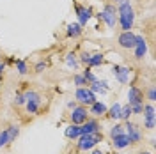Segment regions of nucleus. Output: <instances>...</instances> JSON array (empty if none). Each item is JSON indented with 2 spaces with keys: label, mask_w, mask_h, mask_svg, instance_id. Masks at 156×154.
Wrapping results in <instances>:
<instances>
[{
  "label": "nucleus",
  "mask_w": 156,
  "mask_h": 154,
  "mask_svg": "<svg viewBox=\"0 0 156 154\" xmlns=\"http://www.w3.org/2000/svg\"><path fill=\"white\" fill-rule=\"evenodd\" d=\"M142 112L146 114V128L147 129H154V106L146 105L142 108Z\"/></svg>",
  "instance_id": "14"
},
{
  "label": "nucleus",
  "mask_w": 156,
  "mask_h": 154,
  "mask_svg": "<svg viewBox=\"0 0 156 154\" xmlns=\"http://www.w3.org/2000/svg\"><path fill=\"white\" fill-rule=\"evenodd\" d=\"M142 101H144V94H142V90H140L138 87L131 85V87H129V90H128V105H129V106L144 105Z\"/></svg>",
  "instance_id": "8"
},
{
  "label": "nucleus",
  "mask_w": 156,
  "mask_h": 154,
  "mask_svg": "<svg viewBox=\"0 0 156 154\" xmlns=\"http://www.w3.org/2000/svg\"><path fill=\"white\" fill-rule=\"evenodd\" d=\"M119 46L126 50H133V46H135V34L131 30H122V34L119 36Z\"/></svg>",
  "instance_id": "9"
},
{
  "label": "nucleus",
  "mask_w": 156,
  "mask_h": 154,
  "mask_svg": "<svg viewBox=\"0 0 156 154\" xmlns=\"http://www.w3.org/2000/svg\"><path fill=\"white\" fill-rule=\"evenodd\" d=\"M43 69H46V62H37L36 64V73H43Z\"/></svg>",
  "instance_id": "31"
},
{
  "label": "nucleus",
  "mask_w": 156,
  "mask_h": 154,
  "mask_svg": "<svg viewBox=\"0 0 156 154\" xmlns=\"http://www.w3.org/2000/svg\"><path fill=\"white\" fill-rule=\"evenodd\" d=\"M7 133H9V140H11V142H14V140H16V136L20 135V128H18V126H11L9 129H7Z\"/></svg>",
  "instance_id": "25"
},
{
  "label": "nucleus",
  "mask_w": 156,
  "mask_h": 154,
  "mask_svg": "<svg viewBox=\"0 0 156 154\" xmlns=\"http://www.w3.org/2000/svg\"><path fill=\"white\" fill-rule=\"evenodd\" d=\"M87 115H89V112H87V108L85 106H75L73 108V112L69 114V119H71V124H83L85 121H87Z\"/></svg>",
  "instance_id": "6"
},
{
  "label": "nucleus",
  "mask_w": 156,
  "mask_h": 154,
  "mask_svg": "<svg viewBox=\"0 0 156 154\" xmlns=\"http://www.w3.org/2000/svg\"><path fill=\"white\" fill-rule=\"evenodd\" d=\"M4 69H5V64L0 62V80H2V75H4Z\"/></svg>",
  "instance_id": "34"
},
{
  "label": "nucleus",
  "mask_w": 156,
  "mask_h": 154,
  "mask_svg": "<svg viewBox=\"0 0 156 154\" xmlns=\"http://www.w3.org/2000/svg\"><path fill=\"white\" fill-rule=\"evenodd\" d=\"M112 73H114L117 82H121V83H128L129 82V69L124 68V66H114Z\"/></svg>",
  "instance_id": "11"
},
{
  "label": "nucleus",
  "mask_w": 156,
  "mask_h": 154,
  "mask_svg": "<svg viewBox=\"0 0 156 154\" xmlns=\"http://www.w3.org/2000/svg\"><path fill=\"white\" fill-rule=\"evenodd\" d=\"M133 21H135V11L129 5V2L126 4H119V18L117 23L121 25L122 30H131L133 27Z\"/></svg>",
  "instance_id": "1"
},
{
  "label": "nucleus",
  "mask_w": 156,
  "mask_h": 154,
  "mask_svg": "<svg viewBox=\"0 0 156 154\" xmlns=\"http://www.w3.org/2000/svg\"><path fill=\"white\" fill-rule=\"evenodd\" d=\"M105 62V58H103V55L101 53H96V55H90V58H89L87 66H101Z\"/></svg>",
  "instance_id": "19"
},
{
  "label": "nucleus",
  "mask_w": 156,
  "mask_h": 154,
  "mask_svg": "<svg viewBox=\"0 0 156 154\" xmlns=\"http://www.w3.org/2000/svg\"><path fill=\"white\" fill-rule=\"evenodd\" d=\"M82 32H83V29H82L80 23H69L68 25V36L69 37H78V36H82Z\"/></svg>",
  "instance_id": "18"
},
{
  "label": "nucleus",
  "mask_w": 156,
  "mask_h": 154,
  "mask_svg": "<svg viewBox=\"0 0 156 154\" xmlns=\"http://www.w3.org/2000/svg\"><path fill=\"white\" fill-rule=\"evenodd\" d=\"M83 78L87 80V83H94V82H98V78L94 76V75H92L89 69H87V71H83Z\"/></svg>",
  "instance_id": "28"
},
{
  "label": "nucleus",
  "mask_w": 156,
  "mask_h": 154,
  "mask_svg": "<svg viewBox=\"0 0 156 154\" xmlns=\"http://www.w3.org/2000/svg\"><path fill=\"white\" fill-rule=\"evenodd\" d=\"M103 140V135L101 133H90V135H80L78 136V149L80 151H89L92 149L96 144H99Z\"/></svg>",
  "instance_id": "2"
},
{
  "label": "nucleus",
  "mask_w": 156,
  "mask_h": 154,
  "mask_svg": "<svg viewBox=\"0 0 156 154\" xmlns=\"http://www.w3.org/2000/svg\"><path fill=\"white\" fill-rule=\"evenodd\" d=\"M7 144H11L9 133H7V129H4V131H0V147H5Z\"/></svg>",
  "instance_id": "23"
},
{
  "label": "nucleus",
  "mask_w": 156,
  "mask_h": 154,
  "mask_svg": "<svg viewBox=\"0 0 156 154\" xmlns=\"http://www.w3.org/2000/svg\"><path fill=\"white\" fill-rule=\"evenodd\" d=\"M75 9H76V14H78V23L83 27V25H87V21L90 19L92 16V11L89 9V7H83V5H75Z\"/></svg>",
  "instance_id": "13"
},
{
  "label": "nucleus",
  "mask_w": 156,
  "mask_h": 154,
  "mask_svg": "<svg viewBox=\"0 0 156 154\" xmlns=\"http://www.w3.org/2000/svg\"><path fill=\"white\" fill-rule=\"evenodd\" d=\"M124 128H126V136H128V140H129V144H138L140 138H142L140 128L136 124H133V122H129V121H128V124Z\"/></svg>",
  "instance_id": "7"
},
{
  "label": "nucleus",
  "mask_w": 156,
  "mask_h": 154,
  "mask_svg": "<svg viewBox=\"0 0 156 154\" xmlns=\"http://www.w3.org/2000/svg\"><path fill=\"white\" fill-rule=\"evenodd\" d=\"M112 140H114V147H115V149H124V147L129 145V140H128L126 133H121V135L114 136Z\"/></svg>",
  "instance_id": "16"
},
{
  "label": "nucleus",
  "mask_w": 156,
  "mask_h": 154,
  "mask_svg": "<svg viewBox=\"0 0 156 154\" xmlns=\"http://www.w3.org/2000/svg\"><path fill=\"white\" fill-rule=\"evenodd\" d=\"M16 71H18L20 75H27V73H29L27 62H25V60H16Z\"/></svg>",
  "instance_id": "22"
},
{
  "label": "nucleus",
  "mask_w": 156,
  "mask_h": 154,
  "mask_svg": "<svg viewBox=\"0 0 156 154\" xmlns=\"http://www.w3.org/2000/svg\"><path fill=\"white\" fill-rule=\"evenodd\" d=\"M133 50H135V57L136 58H144L147 53V43L146 39L142 37V36H135V46H133Z\"/></svg>",
  "instance_id": "10"
},
{
  "label": "nucleus",
  "mask_w": 156,
  "mask_h": 154,
  "mask_svg": "<svg viewBox=\"0 0 156 154\" xmlns=\"http://www.w3.org/2000/svg\"><path fill=\"white\" fill-rule=\"evenodd\" d=\"M66 64H68V68H73V69H76V68H78V60H76V55H75V53H68V57H66Z\"/></svg>",
  "instance_id": "21"
},
{
  "label": "nucleus",
  "mask_w": 156,
  "mask_h": 154,
  "mask_svg": "<svg viewBox=\"0 0 156 154\" xmlns=\"http://www.w3.org/2000/svg\"><path fill=\"white\" fill-rule=\"evenodd\" d=\"M64 135L68 136V138H71V140H76L78 136L82 135V129H80V126H78V124H71V126L66 128Z\"/></svg>",
  "instance_id": "15"
},
{
  "label": "nucleus",
  "mask_w": 156,
  "mask_h": 154,
  "mask_svg": "<svg viewBox=\"0 0 156 154\" xmlns=\"http://www.w3.org/2000/svg\"><path fill=\"white\" fill-rule=\"evenodd\" d=\"M119 154H121V152H119Z\"/></svg>",
  "instance_id": "40"
},
{
  "label": "nucleus",
  "mask_w": 156,
  "mask_h": 154,
  "mask_svg": "<svg viewBox=\"0 0 156 154\" xmlns=\"http://www.w3.org/2000/svg\"><path fill=\"white\" fill-rule=\"evenodd\" d=\"M92 154H103L101 151H92Z\"/></svg>",
  "instance_id": "37"
},
{
  "label": "nucleus",
  "mask_w": 156,
  "mask_h": 154,
  "mask_svg": "<svg viewBox=\"0 0 156 154\" xmlns=\"http://www.w3.org/2000/svg\"><path fill=\"white\" fill-rule=\"evenodd\" d=\"M149 99H151V101H156V90H154V87H151V89H149Z\"/></svg>",
  "instance_id": "32"
},
{
  "label": "nucleus",
  "mask_w": 156,
  "mask_h": 154,
  "mask_svg": "<svg viewBox=\"0 0 156 154\" xmlns=\"http://www.w3.org/2000/svg\"><path fill=\"white\" fill-rule=\"evenodd\" d=\"M140 154H151V152H140Z\"/></svg>",
  "instance_id": "38"
},
{
  "label": "nucleus",
  "mask_w": 156,
  "mask_h": 154,
  "mask_svg": "<svg viewBox=\"0 0 156 154\" xmlns=\"http://www.w3.org/2000/svg\"><path fill=\"white\" fill-rule=\"evenodd\" d=\"M96 16L99 19H103V21L107 23L110 29H112V27H115L117 16H115V7H114V5H110V4H108V5H105V9L101 11L99 14H96Z\"/></svg>",
  "instance_id": "4"
},
{
  "label": "nucleus",
  "mask_w": 156,
  "mask_h": 154,
  "mask_svg": "<svg viewBox=\"0 0 156 154\" xmlns=\"http://www.w3.org/2000/svg\"><path fill=\"white\" fill-rule=\"evenodd\" d=\"M129 115H131V108H129V105H128V106H121V115H119V119L128 121Z\"/></svg>",
  "instance_id": "24"
},
{
  "label": "nucleus",
  "mask_w": 156,
  "mask_h": 154,
  "mask_svg": "<svg viewBox=\"0 0 156 154\" xmlns=\"http://www.w3.org/2000/svg\"><path fill=\"white\" fill-rule=\"evenodd\" d=\"M82 135H90V133H99V122L94 119H87L83 124H80Z\"/></svg>",
  "instance_id": "12"
},
{
  "label": "nucleus",
  "mask_w": 156,
  "mask_h": 154,
  "mask_svg": "<svg viewBox=\"0 0 156 154\" xmlns=\"http://www.w3.org/2000/svg\"><path fill=\"white\" fill-rule=\"evenodd\" d=\"M89 114H92V115H103V114H107V106H105V103H101V101H94L90 105Z\"/></svg>",
  "instance_id": "17"
},
{
  "label": "nucleus",
  "mask_w": 156,
  "mask_h": 154,
  "mask_svg": "<svg viewBox=\"0 0 156 154\" xmlns=\"http://www.w3.org/2000/svg\"><path fill=\"white\" fill-rule=\"evenodd\" d=\"M121 133H124V126H121V124H115L110 129V136H112V138L117 136V135H121Z\"/></svg>",
  "instance_id": "26"
},
{
  "label": "nucleus",
  "mask_w": 156,
  "mask_h": 154,
  "mask_svg": "<svg viewBox=\"0 0 156 154\" xmlns=\"http://www.w3.org/2000/svg\"><path fill=\"white\" fill-rule=\"evenodd\" d=\"M75 85L83 87V85H89V83H87V80L83 78V75H76V76H75Z\"/></svg>",
  "instance_id": "27"
},
{
  "label": "nucleus",
  "mask_w": 156,
  "mask_h": 154,
  "mask_svg": "<svg viewBox=\"0 0 156 154\" xmlns=\"http://www.w3.org/2000/svg\"><path fill=\"white\" fill-rule=\"evenodd\" d=\"M82 62H83V64H87L89 62V58H90V53H87V51H83V53H82Z\"/></svg>",
  "instance_id": "33"
},
{
  "label": "nucleus",
  "mask_w": 156,
  "mask_h": 154,
  "mask_svg": "<svg viewBox=\"0 0 156 154\" xmlns=\"http://www.w3.org/2000/svg\"><path fill=\"white\" fill-rule=\"evenodd\" d=\"M126 2H129V0H119V4H126Z\"/></svg>",
  "instance_id": "36"
},
{
  "label": "nucleus",
  "mask_w": 156,
  "mask_h": 154,
  "mask_svg": "<svg viewBox=\"0 0 156 154\" xmlns=\"http://www.w3.org/2000/svg\"><path fill=\"white\" fill-rule=\"evenodd\" d=\"M115 2H119V0H115Z\"/></svg>",
  "instance_id": "39"
},
{
  "label": "nucleus",
  "mask_w": 156,
  "mask_h": 154,
  "mask_svg": "<svg viewBox=\"0 0 156 154\" xmlns=\"http://www.w3.org/2000/svg\"><path fill=\"white\" fill-rule=\"evenodd\" d=\"M119 115H121V105H119V103H115V105L108 110V117H110V119H114V121H117V119H119Z\"/></svg>",
  "instance_id": "20"
},
{
  "label": "nucleus",
  "mask_w": 156,
  "mask_h": 154,
  "mask_svg": "<svg viewBox=\"0 0 156 154\" xmlns=\"http://www.w3.org/2000/svg\"><path fill=\"white\" fill-rule=\"evenodd\" d=\"M75 97H76L80 103H83V105H92L94 101H96V94L90 90V89H87V87H78L76 92H75Z\"/></svg>",
  "instance_id": "5"
},
{
  "label": "nucleus",
  "mask_w": 156,
  "mask_h": 154,
  "mask_svg": "<svg viewBox=\"0 0 156 154\" xmlns=\"http://www.w3.org/2000/svg\"><path fill=\"white\" fill-rule=\"evenodd\" d=\"M25 106H27V112L32 114V115H36L39 112V106H41V96H39L37 92H34V90H27L25 94Z\"/></svg>",
  "instance_id": "3"
},
{
  "label": "nucleus",
  "mask_w": 156,
  "mask_h": 154,
  "mask_svg": "<svg viewBox=\"0 0 156 154\" xmlns=\"http://www.w3.org/2000/svg\"><path fill=\"white\" fill-rule=\"evenodd\" d=\"M68 106H69V108H75V106H76V103H75V101H69Z\"/></svg>",
  "instance_id": "35"
},
{
  "label": "nucleus",
  "mask_w": 156,
  "mask_h": 154,
  "mask_svg": "<svg viewBox=\"0 0 156 154\" xmlns=\"http://www.w3.org/2000/svg\"><path fill=\"white\" fill-rule=\"evenodd\" d=\"M25 101H27V99H25V96H23V94H16V97H14V103H16L18 106L25 105Z\"/></svg>",
  "instance_id": "29"
},
{
  "label": "nucleus",
  "mask_w": 156,
  "mask_h": 154,
  "mask_svg": "<svg viewBox=\"0 0 156 154\" xmlns=\"http://www.w3.org/2000/svg\"><path fill=\"white\" fill-rule=\"evenodd\" d=\"M129 108H131V114H142L144 105H133V106H129Z\"/></svg>",
  "instance_id": "30"
}]
</instances>
